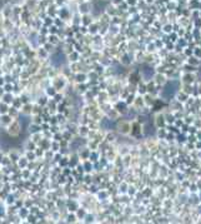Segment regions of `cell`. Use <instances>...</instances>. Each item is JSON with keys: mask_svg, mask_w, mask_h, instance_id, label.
<instances>
[{"mask_svg": "<svg viewBox=\"0 0 201 224\" xmlns=\"http://www.w3.org/2000/svg\"><path fill=\"white\" fill-rule=\"evenodd\" d=\"M179 86H180V83L177 82V80L169 82L165 86H164V89H162V91H161L162 98H164V99H166V100H170L171 98L176 94V91H177V89H179Z\"/></svg>", "mask_w": 201, "mask_h": 224, "instance_id": "obj_1", "label": "cell"}]
</instances>
